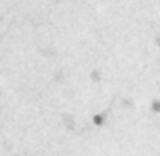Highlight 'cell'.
Listing matches in <instances>:
<instances>
[{"mask_svg":"<svg viewBox=\"0 0 160 156\" xmlns=\"http://www.w3.org/2000/svg\"><path fill=\"white\" fill-rule=\"evenodd\" d=\"M80 0H0V58L32 56L66 45L79 30Z\"/></svg>","mask_w":160,"mask_h":156,"instance_id":"cell-1","label":"cell"},{"mask_svg":"<svg viewBox=\"0 0 160 156\" xmlns=\"http://www.w3.org/2000/svg\"><path fill=\"white\" fill-rule=\"evenodd\" d=\"M88 79H90L91 82H94V83H98V82H101V79H102L101 70H100L98 68H93V69L88 72Z\"/></svg>","mask_w":160,"mask_h":156,"instance_id":"cell-2","label":"cell"},{"mask_svg":"<svg viewBox=\"0 0 160 156\" xmlns=\"http://www.w3.org/2000/svg\"><path fill=\"white\" fill-rule=\"evenodd\" d=\"M91 123L100 128V127H102L105 124V115L101 114V113H97V114H94L93 117H91Z\"/></svg>","mask_w":160,"mask_h":156,"instance_id":"cell-3","label":"cell"},{"mask_svg":"<svg viewBox=\"0 0 160 156\" xmlns=\"http://www.w3.org/2000/svg\"><path fill=\"white\" fill-rule=\"evenodd\" d=\"M152 111L160 114V100H153L152 101Z\"/></svg>","mask_w":160,"mask_h":156,"instance_id":"cell-4","label":"cell"},{"mask_svg":"<svg viewBox=\"0 0 160 156\" xmlns=\"http://www.w3.org/2000/svg\"><path fill=\"white\" fill-rule=\"evenodd\" d=\"M0 98H2V90H0Z\"/></svg>","mask_w":160,"mask_h":156,"instance_id":"cell-5","label":"cell"}]
</instances>
